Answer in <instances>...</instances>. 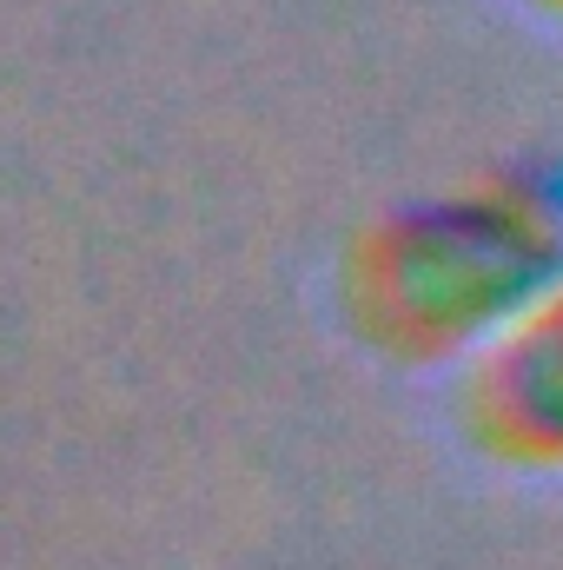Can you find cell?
Here are the masks:
<instances>
[{"mask_svg": "<svg viewBox=\"0 0 563 570\" xmlns=\"http://www.w3.org/2000/svg\"><path fill=\"white\" fill-rule=\"evenodd\" d=\"M563 292V166L517 159L358 239L345 305L372 352L457 358Z\"/></svg>", "mask_w": 563, "mask_h": 570, "instance_id": "1", "label": "cell"}, {"mask_svg": "<svg viewBox=\"0 0 563 570\" xmlns=\"http://www.w3.org/2000/svg\"><path fill=\"white\" fill-rule=\"evenodd\" d=\"M464 425L491 458L563 471V292L477 352Z\"/></svg>", "mask_w": 563, "mask_h": 570, "instance_id": "2", "label": "cell"}, {"mask_svg": "<svg viewBox=\"0 0 563 570\" xmlns=\"http://www.w3.org/2000/svg\"><path fill=\"white\" fill-rule=\"evenodd\" d=\"M544 7H551V13H563V0H544Z\"/></svg>", "mask_w": 563, "mask_h": 570, "instance_id": "3", "label": "cell"}]
</instances>
